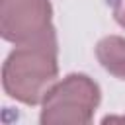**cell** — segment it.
Listing matches in <instances>:
<instances>
[{
    "instance_id": "cell-1",
    "label": "cell",
    "mask_w": 125,
    "mask_h": 125,
    "mask_svg": "<svg viewBox=\"0 0 125 125\" xmlns=\"http://www.w3.org/2000/svg\"><path fill=\"white\" fill-rule=\"evenodd\" d=\"M57 33L51 31L35 41L16 45L2 66L4 92L25 104L37 105L57 82Z\"/></svg>"
},
{
    "instance_id": "cell-2",
    "label": "cell",
    "mask_w": 125,
    "mask_h": 125,
    "mask_svg": "<svg viewBox=\"0 0 125 125\" xmlns=\"http://www.w3.org/2000/svg\"><path fill=\"white\" fill-rule=\"evenodd\" d=\"M100 104V86L86 74H68L55 82L41 102L43 125H86Z\"/></svg>"
},
{
    "instance_id": "cell-3",
    "label": "cell",
    "mask_w": 125,
    "mask_h": 125,
    "mask_svg": "<svg viewBox=\"0 0 125 125\" xmlns=\"http://www.w3.org/2000/svg\"><path fill=\"white\" fill-rule=\"evenodd\" d=\"M51 16L49 0H0V33L16 45L35 41L55 31Z\"/></svg>"
},
{
    "instance_id": "cell-4",
    "label": "cell",
    "mask_w": 125,
    "mask_h": 125,
    "mask_svg": "<svg viewBox=\"0 0 125 125\" xmlns=\"http://www.w3.org/2000/svg\"><path fill=\"white\" fill-rule=\"evenodd\" d=\"M96 57L100 64L115 78L125 80V39L117 35H107L98 41Z\"/></svg>"
},
{
    "instance_id": "cell-5",
    "label": "cell",
    "mask_w": 125,
    "mask_h": 125,
    "mask_svg": "<svg viewBox=\"0 0 125 125\" xmlns=\"http://www.w3.org/2000/svg\"><path fill=\"white\" fill-rule=\"evenodd\" d=\"M107 4L111 6V12H113L115 21L121 27H125V0H107Z\"/></svg>"
},
{
    "instance_id": "cell-6",
    "label": "cell",
    "mask_w": 125,
    "mask_h": 125,
    "mask_svg": "<svg viewBox=\"0 0 125 125\" xmlns=\"http://www.w3.org/2000/svg\"><path fill=\"white\" fill-rule=\"evenodd\" d=\"M109 121H125V115H121V117H105L104 119V123H109Z\"/></svg>"
}]
</instances>
